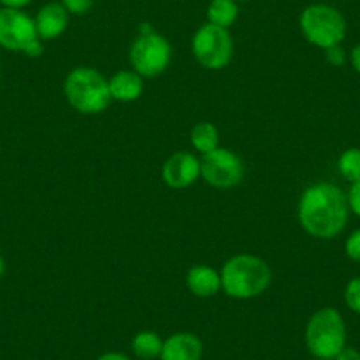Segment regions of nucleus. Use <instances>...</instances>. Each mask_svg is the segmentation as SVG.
<instances>
[{
  "instance_id": "nucleus-7",
  "label": "nucleus",
  "mask_w": 360,
  "mask_h": 360,
  "mask_svg": "<svg viewBox=\"0 0 360 360\" xmlns=\"http://www.w3.org/2000/svg\"><path fill=\"white\" fill-rule=\"evenodd\" d=\"M0 46L22 51L27 57H41L43 41L37 36L34 18L22 9L0 8Z\"/></svg>"
},
{
  "instance_id": "nucleus-20",
  "label": "nucleus",
  "mask_w": 360,
  "mask_h": 360,
  "mask_svg": "<svg viewBox=\"0 0 360 360\" xmlns=\"http://www.w3.org/2000/svg\"><path fill=\"white\" fill-rule=\"evenodd\" d=\"M60 4L68 9L69 15L83 16L94 8V0H60Z\"/></svg>"
},
{
  "instance_id": "nucleus-29",
  "label": "nucleus",
  "mask_w": 360,
  "mask_h": 360,
  "mask_svg": "<svg viewBox=\"0 0 360 360\" xmlns=\"http://www.w3.org/2000/svg\"><path fill=\"white\" fill-rule=\"evenodd\" d=\"M235 2H248V0H235Z\"/></svg>"
},
{
  "instance_id": "nucleus-14",
  "label": "nucleus",
  "mask_w": 360,
  "mask_h": 360,
  "mask_svg": "<svg viewBox=\"0 0 360 360\" xmlns=\"http://www.w3.org/2000/svg\"><path fill=\"white\" fill-rule=\"evenodd\" d=\"M113 101L133 103L143 92V78L136 71H119L108 79Z\"/></svg>"
},
{
  "instance_id": "nucleus-9",
  "label": "nucleus",
  "mask_w": 360,
  "mask_h": 360,
  "mask_svg": "<svg viewBox=\"0 0 360 360\" xmlns=\"http://www.w3.org/2000/svg\"><path fill=\"white\" fill-rule=\"evenodd\" d=\"M202 176L207 184L216 189H230L244 179V162L233 150L217 147L200 159Z\"/></svg>"
},
{
  "instance_id": "nucleus-19",
  "label": "nucleus",
  "mask_w": 360,
  "mask_h": 360,
  "mask_svg": "<svg viewBox=\"0 0 360 360\" xmlns=\"http://www.w3.org/2000/svg\"><path fill=\"white\" fill-rule=\"evenodd\" d=\"M345 302L349 307V311L360 314V276L359 278L349 279L345 288Z\"/></svg>"
},
{
  "instance_id": "nucleus-23",
  "label": "nucleus",
  "mask_w": 360,
  "mask_h": 360,
  "mask_svg": "<svg viewBox=\"0 0 360 360\" xmlns=\"http://www.w3.org/2000/svg\"><path fill=\"white\" fill-rule=\"evenodd\" d=\"M346 198H348L349 212H353L356 217H360V180L359 182H353V184L349 186V191L346 193Z\"/></svg>"
},
{
  "instance_id": "nucleus-3",
  "label": "nucleus",
  "mask_w": 360,
  "mask_h": 360,
  "mask_svg": "<svg viewBox=\"0 0 360 360\" xmlns=\"http://www.w3.org/2000/svg\"><path fill=\"white\" fill-rule=\"evenodd\" d=\"M64 96L71 108L83 115L103 113L113 101L110 83L92 68H75L64 79Z\"/></svg>"
},
{
  "instance_id": "nucleus-24",
  "label": "nucleus",
  "mask_w": 360,
  "mask_h": 360,
  "mask_svg": "<svg viewBox=\"0 0 360 360\" xmlns=\"http://www.w3.org/2000/svg\"><path fill=\"white\" fill-rule=\"evenodd\" d=\"M334 360H360V352L355 348H349V346H345V348L335 355Z\"/></svg>"
},
{
  "instance_id": "nucleus-4",
  "label": "nucleus",
  "mask_w": 360,
  "mask_h": 360,
  "mask_svg": "<svg viewBox=\"0 0 360 360\" xmlns=\"http://www.w3.org/2000/svg\"><path fill=\"white\" fill-rule=\"evenodd\" d=\"M299 27L304 39L320 50L339 46L348 32L345 15L330 4H311L302 9L299 16Z\"/></svg>"
},
{
  "instance_id": "nucleus-16",
  "label": "nucleus",
  "mask_w": 360,
  "mask_h": 360,
  "mask_svg": "<svg viewBox=\"0 0 360 360\" xmlns=\"http://www.w3.org/2000/svg\"><path fill=\"white\" fill-rule=\"evenodd\" d=\"M162 339L152 330H141L131 341V349L141 360H154L161 356Z\"/></svg>"
},
{
  "instance_id": "nucleus-27",
  "label": "nucleus",
  "mask_w": 360,
  "mask_h": 360,
  "mask_svg": "<svg viewBox=\"0 0 360 360\" xmlns=\"http://www.w3.org/2000/svg\"><path fill=\"white\" fill-rule=\"evenodd\" d=\"M98 360H131L129 356L122 355V353H117V352H110V353H105V355L99 356Z\"/></svg>"
},
{
  "instance_id": "nucleus-28",
  "label": "nucleus",
  "mask_w": 360,
  "mask_h": 360,
  "mask_svg": "<svg viewBox=\"0 0 360 360\" xmlns=\"http://www.w3.org/2000/svg\"><path fill=\"white\" fill-rule=\"evenodd\" d=\"M2 274H4V259L0 256V278H2Z\"/></svg>"
},
{
  "instance_id": "nucleus-18",
  "label": "nucleus",
  "mask_w": 360,
  "mask_h": 360,
  "mask_svg": "<svg viewBox=\"0 0 360 360\" xmlns=\"http://www.w3.org/2000/svg\"><path fill=\"white\" fill-rule=\"evenodd\" d=\"M338 169L345 180H348L349 184L359 182L360 180V148L349 147L339 155L338 159Z\"/></svg>"
},
{
  "instance_id": "nucleus-17",
  "label": "nucleus",
  "mask_w": 360,
  "mask_h": 360,
  "mask_svg": "<svg viewBox=\"0 0 360 360\" xmlns=\"http://www.w3.org/2000/svg\"><path fill=\"white\" fill-rule=\"evenodd\" d=\"M189 140H191L195 150L207 154V152H212L219 147V131H217L214 124L200 122L191 129Z\"/></svg>"
},
{
  "instance_id": "nucleus-10",
  "label": "nucleus",
  "mask_w": 360,
  "mask_h": 360,
  "mask_svg": "<svg viewBox=\"0 0 360 360\" xmlns=\"http://www.w3.org/2000/svg\"><path fill=\"white\" fill-rule=\"evenodd\" d=\"M161 176L172 189L189 188L202 176L200 159L191 152H175L162 165Z\"/></svg>"
},
{
  "instance_id": "nucleus-12",
  "label": "nucleus",
  "mask_w": 360,
  "mask_h": 360,
  "mask_svg": "<svg viewBox=\"0 0 360 360\" xmlns=\"http://www.w3.org/2000/svg\"><path fill=\"white\" fill-rule=\"evenodd\" d=\"M203 342L191 332H176L162 342L161 360H202Z\"/></svg>"
},
{
  "instance_id": "nucleus-15",
  "label": "nucleus",
  "mask_w": 360,
  "mask_h": 360,
  "mask_svg": "<svg viewBox=\"0 0 360 360\" xmlns=\"http://www.w3.org/2000/svg\"><path fill=\"white\" fill-rule=\"evenodd\" d=\"M238 2L235 0H210L207 8V20L209 23L223 29H230L238 18Z\"/></svg>"
},
{
  "instance_id": "nucleus-30",
  "label": "nucleus",
  "mask_w": 360,
  "mask_h": 360,
  "mask_svg": "<svg viewBox=\"0 0 360 360\" xmlns=\"http://www.w3.org/2000/svg\"><path fill=\"white\" fill-rule=\"evenodd\" d=\"M316 360H330V359H316Z\"/></svg>"
},
{
  "instance_id": "nucleus-22",
  "label": "nucleus",
  "mask_w": 360,
  "mask_h": 360,
  "mask_svg": "<svg viewBox=\"0 0 360 360\" xmlns=\"http://www.w3.org/2000/svg\"><path fill=\"white\" fill-rule=\"evenodd\" d=\"M325 58H327V62L332 68H342L346 64V60H348V55H346L345 48L339 44V46H332L328 50H325Z\"/></svg>"
},
{
  "instance_id": "nucleus-8",
  "label": "nucleus",
  "mask_w": 360,
  "mask_h": 360,
  "mask_svg": "<svg viewBox=\"0 0 360 360\" xmlns=\"http://www.w3.org/2000/svg\"><path fill=\"white\" fill-rule=\"evenodd\" d=\"M191 51L196 62L210 71L226 68L233 58V39L228 29L207 22L191 39Z\"/></svg>"
},
{
  "instance_id": "nucleus-1",
  "label": "nucleus",
  "mask_w": 360,
  "mask_h": 360,
  "mask_svg": "<svg viewBox=\"0 0 360 360\" xmlns=\"http://www.w3.org/2000/svg\"><path fill=\"white\" fill-rule=\"evenodd\" d=\"M349 207L346 193L332 182H318L302 193L299 223L307 235L321 240L335 238L346 228Z\"/></svg>"
},
{
  "instance_id": "nucleus-6",
  "label": "nucleus",
  "mask_w": 360,
  "mask_h": 360,
  "mask_svg": "<svg viewBox=\"0 0 360 360\" xmlns=\"http://www.w3.org/2000/svg\"><path fill=\"white\" fill-rule=\"evenodd\" d=\"M129 62L133 71L141 78H155L168 69L172 62V44L165 36L143 23L129 50Z\"/></svg>"
},
{
  "instance_id": "nucleus-21",
  "label": "nucleus",
  "mask_w": 360,
  "mask_h": 360,
  "mask_svg": "<svg viewBox=\"0 0 360 360\" xmlns=\"http://www.w3.org/2000/svg\"><path fill=\"white\" fill-rule=\"evenodd\" d=\"M345 252L352 262L360 263V228L352 231L345 242Z\"/></svg>"
},
{
  "instance_id": "nucleus-11",
  "label": "nucleus",
  "mask_w": 360,
  "mask_h": 360,
  "mask_svg": "<svg viewBox=\"0 0 360 360\" xmlns=\"http://www.w3.org/2000/svg\"><path fill=\"white\" fill-rule=\"evenodd\" d=\"M69 13L60 2H48L37 11L36 23L37 36L41 41H51L60 37L69 27Z\"/></svg>"
},
{
  "instance_id": "nucleus-26",
  "label": "nucleus",
  "mask_w": 360,
  "mask_h": 360,
  "mask_svg": "<svg viewBox=\"0 0 360 360\" xmlns=\"http://www.w3.org/2000/svg\"><path fill=\"white\" fill-rule=\"evenodd\" d=\"M32 0H0V4L2 8H9V9H23L25 6H29Z\"/></svg>"
},
{
  "instance_id": "nucleus-5",
  "label": "nucleus",
  "mask_w": 360,
  "mask_h": 360,
  "mask_svg": "<svg viewBox=\"0 0 360 360\" xmlns=\"http://www.w3.org/2000/svg\"><path fill=\"white\" fill-rule=\"evenodd\" d=\"M306 346L316 359H330L346 346V323L334 307H321L309 318L306 327Z\"/></svg>"
},
{
  "instance_id": "nucleus-13",
  "label": "nucleus",
  "mask_w": 360,
  "mask_h": 360,
  "mask_svg": "<svg viewBox=\"0 0 360 360\" xmlns=\"http://www.w3.org/2000/svg\"><path fill=\"white\" fill-rule=\"evenodd\" d=\"M186 285L195 297L209 299L221 292V274L209 265H196L189 269L186 276Z\"/></svg>"
},
{
  "instance_id": "nucleus-25",
  "label": "nucleus",
  "mask_w": 360,
  "mask_h": 360,
  "mask_svg": "<svg viewBox=\"0 0 360 360\" xmlns=\"http://www.w3.org/2000/svg\"><path fill=\"white\" fill-rule=\"evenodd\" d=\"M349 64L355 69V72L360 75V43L355 44V46L352 48V51H349Z\"/></svg>"
},
{
  "instance_id": "nucleus-2",
  "label": "nucleus",
  "mask_w": 360,
  "mask_h": 360,
  "mask_svg": "<svg viewBox=\"0 0 360 360\" xmlns=\"http://www.w3.org/2000/svg\"><path fill=\"white\" fill-rule=\"evenodd\" d=\"M221 290L237 300H249L266 292L272 272L265 259L255 255L231 256L221 269Z\"/></svg>"
}]
</instances>
